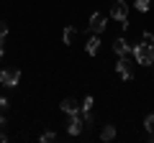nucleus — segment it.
<instances>
[{
  "instance_id": "8",
  "label": "nucleus",
  "mask_w": 154,
  "mask_h": 143,
  "mask_svg": "<svg viewBox=\"0 0 154 143\" xmlns=\"http://www.w3.org/2000/svg\"><path fill=\"white\" fill-rule=\"evenodd\" d=\"M62 110H64L67 115H75V112H80V102H77L75 97H67V100H62Z\"/></svg>"
},
{
  "instance_id": "17",
  "label": "nucleus",
  "mask_w": 154,
  "mask_h": 143,
  "mask_svg": "<svg viewBox=\"0 0 154 143\" xmlns=\"http://www.w3.org/2000/svg\"><path fill=\"white\" fill-rule=\"evenodd\" d=\"M5 107H8V100H5V97H0V112L5 110Z\"/></svg>"
},
{
  "instance_id": "14",
  "label": "nucleus",
  "mask_w": 154,
  "mask_h": 143,
  "mask_svg": "<svg viewBox=\"0 0 154 143\" xmlns=\"http://www.w3.org/2000/svg\"><path fill=\"white\" fill-rule=\"evenodd\" d=\"M38 141H41V143H54V141H57V133H51V130H49V133H44V136L38 138Z\"/></svg>"
},
{
  "instance_id": "11",
  "label": "nucleus",
  "mask_w": 154,
  "mask_h": 143,
  "mask_svg": "<svg viewBox=\"0 0 154 143\" xmlns=\"http://www.w3.org/2000/svg\"><path fill=\"white\" fill-rule=\"evenodd\" d=\"M113 138H116V125H105L103 130H100V141L108 143V141H113Z\"/></svg>"
},
{
  "instance_id": "5",
  "label": "nucleus",
  "mask_w": 154,
  "mask_h": 143,
  "mask_svg": "<svg viewBox=\"0 0 154 143\" xmlns=\"http://www.w3.org/2000/svg\"><path fill=\"white\" fill-rule=\"evenodd\" d=\"M105 26H108V18H105L103 13H93V16H90V23H88V31L90 33H103Z\"/></svg>"
},
{
  "instance_id": "6",
  "label": "nucleus",
  "mask_w": 154,
  "mask_h": 143,
  "mask_svg": "<svg viewBox=\"0 0 154 143\" xmlns=\"http://www.w3.org/2000/svg\"><path fill=\"white\" fill-rule=\"evenodd\" d=\"M82 118H80V112H75V115H69V123H67V133L69 136H80L82 133Z\"/></svg>"
},
{
  "instance_id": "19",
  "label": "nucleus",
  "mask_w": 154,
  "mask_h": 143,
  "mask_svg": "<svg viewBox=\"0 0 154 143\" xmlns=\"http://www.w3.org/2000/svg\"><path fill=\"white\" fill-rule=\"evenodd\" d=\"M8 141V136H5V133H0V143H5Z\"/></svg>"
},
{
  "instance_id": "18",
  "label": "nucleus",
  "mask_w": 154,
  "mask_h": 143,
  "mask_svg": "<svg viewBox=\"0 0 154 143\" xmlns=\"http://www.w3.org/2000/svg\"><path fill=\"white\" fill-rule=\"evenodd\" d=\"M5 125H8V123H5V118H0V130H3Z\"/></svg>"
},
{
  "instance_id": "20",
  "label": "nucleus",
  "mask_w": 154,
  "mask_h": 143,
  "mask_svg": "<svg viewBox=\"0 0 154 143\" xmlns=\"http://www.w3.org/2000/svg\"><path fill=\"white\" fill-rule=\"evenodd\" d=\"M0 59H3V39H0Z\"/></svg>"
},
{
  "instance_id": "10",
  "label": "nucleus",
  "mask_w": 154,
  "mask_h": 143,
  "mask_svg": "<svg viewBox=\"0 0 154 143\" xmlns=\"http://www.w3.org/2000/svg\"><path fill=\"white\" fill-rule=\"evenodd\" d=\"M77 36H80V31H77V28H72V26H67V28H64V36H62V41H64V44H75Z\"/></svg>"
},
{
  "instance_id": "1",
  "label": "nucleus",
  "mask_w": 154,
  "mask_h": 143,
  "mask_svg": "<svg viewBox=\"0 0 154 143\" xmlns=\"http://www.w3.org/2000/svg\"><path fill=\"white\" fill-rule=\"evenodd\" d=\"M131 54H134V59H136V64H141V66H152L154 64V46L152 44H136L131 49Z\"/></svg>"
},
{
  "instance_id": "16",
  "label": "nucleus",
  "mask_w": 154,
  "mask_h": 143,
  "mask_svg": "<svg viewBox=\"0 0 154 143\" xmlns=\"http://www.w3.org/2000/svg\"><path fill=\"white\" fill-rule=\"evenodd\" d=\"M5 36H8V23L0 21V39H5Z\"/></svg>"
},
{
  "instance_id": "13",
  "label": "nucleus",
  "mask_w": 154,
  "mask_h": 143,
  "mask_svg": "<svg viewBox=\"0 0 154 143\" xmlns=\"http://www.w3.org/2000/svg\"><path fill=\"white\" fill-rule=\"evenodd\" d=\"M149 5H152V0H136V10L139 13H146Z\"/></svg>"
},
{
  "instance_id": "9",
  "label": "nucleus",
  "mask_w": 154,
  "mask_h": 143,
  "mask_svg": "<svg viewBox=\"0 0 154 143\" xmlns=\"http://www.w3.org/2000/svg\"><path fill=\"white\" fill-rule=\"evenodd\" d=\"M85 49H88L90 56H98V51H100V39H98V33H93V36L88 39V46H85Z\"/></svg>"
},
{
  "instance_id": "3",
  "label": "nucleus",
  "mask_w": 154,
  "mask_h": 143,
  "mask_svg": "<svg viewBox=\"0 0 154 143\" xmlns=\"http://www.w3.org/2000/svg\"><path fill=\"white\" fill-rule=\"evenodd\" d=\"M21 82V69H3L0 72V84L3 87H16Z\"/></svg>"
},
{
  "instance_id": "12",
  "label": "nucleus",
  "mask_w": 154,
  "mask_h": 143,
  "mask_svg": "<svg viewBox=\"0 0 154 143\" xmlns=\"http://www.w3.org/2000/svg\"><path fill=\"white\" fill-rule=\"evenodd\" d=\"M144 128L149 130V136H154V112H152V115H146V120H144Z\"/></svg>"
},
{
  "instance_id": "15",
  "label": "nucleus",
  "mask_w": 154,
  "mask_h": 143,
  "mask_svg": "<svg viewBox=\"0 0 154 143\" xmlns=\"http://www.w3.org/2000/svg\"><path fill=\"white\" fill-rule=\"evenodd\" d=\"M141 41H144V44H152V46H154V33H149V31H146V33L141 36Z\"/></svg>"
},
{
  "instance_id": "7",
  "label": "nucleus",
  "mask_w": 154,
  "mask_h": 143,
  "mask_svg": "<svg viewBox=\"0 0 154 143\" xmlns=\"http://www.w3.org/2000/svg\"><path fill=\"white\" fill-rule=\"evenodd\" d=\"M131 49H134V46L128 44L126 39H116V41H113V51H116L118 56H128V54H131Z\"/></svg>"
},
{
  "instance_id": "4",
  "label": "nucleus",
  "mask_w": 154,
  "mask_h": 143,
  "mask_svg": "<svg viewBox=\"0 0 154 143\" xmlns=\"http://www.w3.org/2000/svg\"><path fill=\"white\" fill-rule=\"evenodd\" d=\"M116 72H118V77H121L123 82H131V77H134V69H131V61H128V56H118Z\"/></svg>"
},
{
  "instance_id": "2",
  "label": "nucleus",
  "mask_w": 154,
  "mask_h": 143,
  "mask_svg": "<svg viewBox=\"0 0 154 143\" xmlns=\"http://www.w3.org/2000/svg\"><path fill=\"white\" fill-rule=\"evenodd\" d=\"M110 18H116L123 28H128V5L123 0H116L113 5H110Z\"/></svg>"
}]
</instances>
